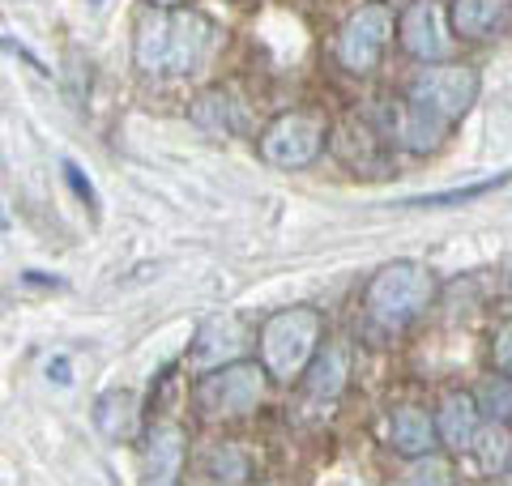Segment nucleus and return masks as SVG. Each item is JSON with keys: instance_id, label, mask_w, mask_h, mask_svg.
I'll return each instance as SVG.
<instances>
[{"instance_id": "1", "label": "nucleus", "mask_w": 512, "mask_h": 486, "mask_svg": "<svg viewBox=\"0 0 512 486\" xmlns=\"http://www.w3.org/2000/svg\"><path fill=\"white\" fill-rule=\"evenodd\" d=\"M478 90H483V73L474 64H423L406 99L389 103V137L410 154H436L448 128L470 116Z\"/></svg>"}, {"instance_id": "2", "label": "nucleus", "mask_w": 512, "mask_h": 486, "mask_svg": "<svg viewBox=\"0 0 512 486\" xmlns=\"http://www.w3.org/2000/svg\"><path fill=\"white\" fill-rule=\"evenodd\" d=\"M436 273L419 261H389L363 290V320L380 337H397L436 303Z\"/></svg>"}, {"instance_id": "3", "label": "nucleus", "mask_w": 512, "mask_h": 486, "mask_svg": "<svg viewBox=\"0 0 512 486\" xmlns=\"http://www.w3.org/2000/svg\"><path fill=\"white\" fill-rule=\"evenodd\" d=\"M320 346H325V316L316 307H282L256 333V359L265 363L269 380L286 388L303 380Z\"/></svg>"}, {"instance_id": "4", "label": "nucleus", "mask_w": 512, "mask_h": 486, "mask_svg": "<svg viewBox=\"0 0 512 486\" xmlns=\"http://www.w3.org/2000/svg\"><path fill=\"white\" fill-rule=\"evenodd\" d=\"M269 371L261 359H239L218 371H205L192 384V405L205 423H231V418H248L265 405L269 397Z\"/></svg>"}, {"instance_id": "5", "label": "nucleus", "mask_w": 512, "mask_h": 486, "mask_svg": "<svg viewBox=\"0 0 512 486\" xmlns=\"http://www.w3.org/2000/svg\"><path fill=\"white\" fill-rule=\"evenodd\" d=\"M325 145H329L325 111L291 107L265 124L261 141H256V154H261V162L274 171H303L325 154Z\"/></svg>"}, {"instance_id": "6", "label": "nucleus", "mask_w": 512, "mask_h": 486, "mask_svg": "<svg viewBox=\"0 0 512 486\" xmlns=\"http://www.w3.org/2000/svg\"><path fill=\"white\" fill-rule=\"evenodd\" d=\"M397 35V9L384 5V0H363V5L350 13L338 30V43H333V56L346 73L367 77L380 64L384 47Z\"/></svg>"}, {"instance_id": "7", "label": "nucleus", "mask_w": 512, "mask_h": 486, "mask_svg": "<svg viewBox=\"0 0 512 486\" xmlns=\"http://www.w3.org/2000/svg\"><path fill=\"white\" fill-rule=\"evenodd\" d=\"M453 18H448L444 0H410L397 13V43L402 52L414 56L419 64H440L453 52Z\"/></svg>"}, {"instance_id": "8", "label": "nucleus", "mask_w": 512, "mask_h": 486, "mask_svg": "<svg viewBox=\"0 0 512 486\" xmlns=\"http://www.w3.org/2000/svg\"><path fill=\"white\" fill-rule=\"evenodd\" d=\"M252 346V333L248 324L231 316V312H218V316H205L192 333V346L184 354V367L188 376H205V371H218L227 363H239Z\"/></svg>"}, {"instance_id": "9", "label": "nucleus", "mask_w": 512, "mask_h": 486, "mask_svg": "<svg viewBox=\"0 0 512 486\" xmlns=\"http://www.w3.org/2000/svg\"><path fill=\"white\" fill-rule=\"evenodd\" d=\"M350 384V346L346 342H325L312 367L299 380V410L303 414H329L342 401Z\"/></svg>"}, {"instance_id": "10", "label": "nucleus", "mask_w": 512, "mask_h": 486, "mask_svg": "<svg viewBox=\"0 0 512 486\" xmlns=\"http://www.w3.org/2000/svg\"><path fill=\"white\" fill-rule=\"evenodd\" d=\"M214 52V22L197 9H171V77L197 73Z\"/></svg>"}, {"instance_id": "11", "label": "nucleus", "mask_w": 512, "mask_h": 486, "mask_svg": "<svg viewBox=\"0 0 512 486\" xmlns=\"http://www.w3.org/2000/svg\"><path fill=\"white\" fill-rule=\"evenodd\" d=\"M384 444H389L397 457H427V452L440 448V431H436V410H423V405H393L389 423H384Z\"/></svg>"}, {"instance_id": "12", "label": "nucleus", "mask_w": 512, "mask_h": 486, "mask_svg": "<svg viewBox=\"0 0 512 486\" xmlns=\"http://www.w3.org/2000/svg\"><path fill=\"white\" fill-rule=\"evenodd\" d=\"M133 64L141 73H171V9L146 5L133 22Z\"/></svg>"}, {"instance_id": "13", "label": "nucleus", "mask_w": 512, "mask_h": 486, "mask_svg": "<svg viewBox=\"0 0 512 486\" xmlns=\"http://www.w3.org/2000/svg\"><path fill=\"white\" fill-rule=\"evenodd\" d=\"M483 410H478L474 393H444L436 405V431L444 452H470L478 431H483Z\"/></svg>"}, {"instance_id": "14", "label": "nucleus", "mask_w": 512, "mask_h": 486, "mask_svg": "<svg viewBox=\"0 0 512 486\" xmlns=\"http://www.w3.org/2000/svg\"><path fill=\"white\" fill-rule=\"evenodd\" d=\"M188 461V440L175 423H154L146 431V444H141V469H146V482H180Z\"/></svg>"}, {"instance_id": "15", "label": "nucleus", "mask_w": 512, "mask_h": 486, "mask_svg": "<svg viewBox=\"0 0 512 486\" xmlns=\"http://www.w3.org/2000/svg\"><path fill=\"white\" fill-rule=\"evenodd\" d=\"M448 18L457 39H495L512 26V0H453Z\"/></svg>"}, {"instance_id": "16", "label": "nucleus", "mask_w": 512, "mask_h": 486, "mask_svg": "<svg viewBox=\"0 0 512 486\" xmlns=\"http://www.w3.org/2000/svg\"><path fill=\"white\" fill-rule=\"evenodd\" d=\"M94 427H99L103 440L111 444H128L137 440L141 431V405L128 388H107V393L94 397Z\"/></svg>"}, {"instance_id": "17", "label": "nucleus", "mask_w": 512, "mask_h": 486, "mask_svg": "<svg viewBox=\"0 0 512 486\" xmlns=\"http://www.w3.org/2000/svg\"><path fill=\"white\" fill-rule=\"evenodd\" d=\"M504 184H512V167L500 171V175H487V180H474L466 188H444V192H423V197H406L397 201L402 209H448V205H470L478 197H491V192H500Z\"/></svg>"}, {"instance_id": "18", "label": "nucleus", "mask_w": 512, "mask_h": 486, "mask_svg": "<svg viewBox=\"0 0 512 486\" xmlns=\"http://www.w3.org/2000/svg\"><path fill=\"white\" fill-rule=\"evenodd\" d=\"M478 410H483L487 423H508L512 427V376L495 367V376H487L483 384L474 388Z\"/></svg>"}, {"instance_id": "19", "label": "nucleus", "mask_w": 512, "mask_h": 486, "mask_svg": "<svg viewBox=\"0 0 512 486\" xmlns=\"http://www.w3.org/2000/svg\"><path fill=\"white\" fill-rule=\"evenodd\" d=\"M201 474L210 482H248L252 478V461L235 444H214L201 457Z\"/></svg>"}, {"instance_id": "20", "label": "nucleus", "mask_w": 512, "mask_h": 486, "mask_svg": "<svg viewBox=\"0 0 512 486\" xmlns=\"http://www.w3.org/2000/svg\"><path fill=\"white\" fill-rule=\"evenodd\" d=\"M483 457V469H495V474H504L508 461H512V444H508V423H483V431H478L474 448Z\"/></svg>"}, {"instance_id": "21", "label": "nucleus", "mask_w": 512, "mask_h": 486, "mask_svg": "<svg viewBox=\"0 0 512 486\" xmlns=\"http://www.w3.org/2000/svg\"><path fill=\"white\" fill-rule=\"evenodd\" d=\"M192 120H197L205 133H231V94L205 90L201 99L192 103Z\"/></svg>"}, {"instance_id": "22", "label": "nucleus", "mask_w": 512, "mask_h": 486, "mask_svg": "<svg viewBox=\"0 0 512 486\" xmlns=\"http://www.w3.org/2000/svg\"><path fill=\"white\" fill-rule=\"evenodd\" d=\"M406 482H453V465H448L440 452H427V457H414L410 461Z\"/></svg>"}, {"instance_id": "23", "label": "nucleus", "mask_w": 512, "mask_h": 486, "mask_svg": "<svg viewBox=\"0 0 512 486\" xmlns=\"http://www.w3.org/2000/svg\"><path fill=\"white\" fill-rule=\"evenodd\" d=\"M60 171H64V184L73 188V197H77V201L90 205V209H99V192H94V184L82 175V167H77V162L64 158V162H60Z\"/></svg>"}, {"instance_id": "24", "label": "nucleus", "mask_w": 512, "mask_h": 486, "mask_svg": "<svg viewBox=\"0 0 512 486\" xmlns=\"http://www.w3.org/2000/svg\"><path fill=\"white\" fill-rule=\"evenodd\" d=\"M491 359H495V367L512 376V320H504L500 329H495V337H491Z\"/></svg>"}, {"instance_id": "25", "label": "nucleus", "mask_w": 512, "mask_h": 486, "mask_svg": "<svg viewBox=\"0 0 512 486\" xmlns=\"http://www.w3.org/2000/svg\"><path fill=\"white\" fill-rule=\"evenodd\" d=\"M47 376H52L56 384H69L73 376H69V359H52V363H47Z\"/></svg>"}, {"instance_id": "26", "label": "nucleus", "mask_w": 512, "mask_h": 486, "mask_svg": "<svg viewBox=\"0 0 512 486\" xmlns=\"http://www.w3.org/2000/svg\"><path fill=\"white\" fill-rule=\"evenodd\" d=\"M146 5H154V9H184L188 0H146Z\"/></svg>"}, {"instance_id": "27", "label": "nucleus", "mask_w": 512, "mask_h": 486, "mask_svg": "<svg viewBox=\"0 0 512 486\" xmlns=\"http://www.w3.org/2000/svg\"><path fill=\"white\" fill-rule=\"evenodd\" d=\"M384 5H393V9H406V5H410V0H384Z\"/></svg>"}, {"instance_id": "28", "label": "nucleus", "mask_w": 512, "mask_h": 486, "mask_svg": "<svg viewBox=\"0 0 512 486\" xmlns=\"http://www.w3.org/2000/svg\"><path fill=\"white\" fill-rule=\"evenodd\" d=\"M504 478H508V482H512V461H508V469H504Z\"/></svg>"}]
</instances>
